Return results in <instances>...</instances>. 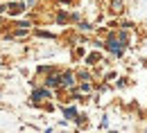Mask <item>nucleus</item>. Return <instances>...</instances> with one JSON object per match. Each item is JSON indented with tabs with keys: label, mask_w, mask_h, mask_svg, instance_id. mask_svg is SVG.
Returning <instances> with one entry per match:
<instances>
[{
	"label": "nucleus",
	"mask_w": 147,
	"mask_h": 133,
	"mask_svg": "<svg viewBox=\"0 0 147 133\" xmlns=\"http://www.w3.org/2000/svg\"><path fill=\"white\" fill-rule=\"evenodd\" d=\"M63 113H66V117H73V115H75V108H66Z\"/></svg>",
	"instance_id": "nucleus-5"
},
{
	"label": "nucleus",
	"mask_w": 147,
	"mask_h": 133,
	"mask_svg": "<svg viewBox=\"0 0 147 133\" xmlns=\"http://www.w3.org/2000/svg\"><path fill=\"white\" fill-rule=\"evenodd\" d=\"M109 50L115 52V54H120V52H122V45H120L118 41H109Z\"/></svg>",
	"instance_id": "nucleus-1"
},
{
	"label": "nucleus",
	"mask_w": 147,
	"mask_h": 133,
	"mask_svg": "<svg viewBox=\"0 0 147 133\" xmlns=\"http://www.w3.org/2000/svg\"><path fill=\"white\" fill-rule=\"evenodd\" d=\"M50 97V90H36L34 93V99H48Z\"/></svg>",
	"instance_id": "nucleus-3"
},
{
	"label": "nucleus",
	"mask_w": 147,
	"mask_h": 133,
	"mask_svg": "<svg viewBox=\"0 0 147 133\" xmlns=\"http://www.w3.org/2000/svg\"><path fill=\"white\" fill-rule=\"evenodd\" d=\"M59 79H61V86H73V75H70V72H66V75H61Z\"/></svg>",
	"instance_id": "nucleus-2"
},
{
	"label": "nucleus",
	"mask_w": 147,
	"mask_h": 133,
	"mask_svg": "<svg viewBox=\"0 0 147 133\" xmlns=\"http://www.w3.org/2000/svg\"><path fill=\"white\" fill-rule=\"evenodd\" d=\"M113 9L120 11V9H122V0H113Z\"/></svg>",
	"instance_id": "nucleus-4"
}]
</instances>
